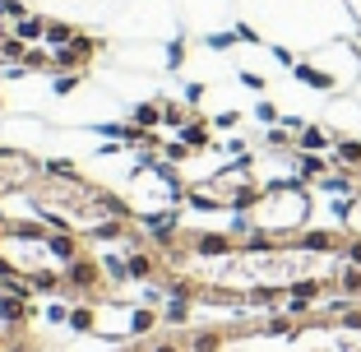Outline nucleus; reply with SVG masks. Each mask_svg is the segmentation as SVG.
<instances>
[{
    "label": "nucleus",
    "instance_id": "obj_1",
    "mask_svg": "<svg viewBox=\"0 0 361 352\" xmlns=\"http://www.w3.org/2000/svg\"><path fill=\"white\" fill-rule=\"evenodd\" d=\"M250 214V227L259 236H274V241H292L297 232L310 227V214H315V200L301 181H274L259 190V200L245 209Z\"/></svg>",
    "mask_w": 361,
    "mask_h": 352
},
{
    "label": "nucleus",
    "instance_id": "obj_2",
    "mask_svg": "<svg viewBox=\"0 0 361 352\" xmlns=\"http://www.w3.org/2000/svg\"><path fill=\"white\" fill-rule=\"evenodd\" d=\"M292 75L315 93H352L361 79V47L348 37H324L315 51H306V61L292 65Z\"/></svg>",
    "mask_w": 361,
    "mask_h": 352
},
{
    "label": "nucleus",
    "instance_id": "obj_3",
    "mask_svg": "<svg viewBox=\"0 0 361 352\" xmlns=\"http://www.w3.org/2000/svg\"><path fill=\"white\" fill-rule=\"evenodd\" d=\"M180 200H185V186L176 181V171H171L167 162H144L126 186V204L135 209V214H144V218L167 214V209H176Z\"/></svg>",
    "mask_w": 361,
    "mask_h": 352
},
{
    "label": "nucleus",
    "instance_id": "obj_4",
    "mask_svg": "<svg viewBox=\"0 0 361 352\" xmlns=\"http://www.w3.org/2000/svg\"><path fill=\"white\" fill-rule=\"evenodd\" d=\"M61 274H65V292H70V297H102L106 283H111L102 260H93V255H75Z\"/></svg>",
    "mask_w": 361,
    "mask_h": 352
},
{
    "label": "nucleus",
    "instance_id": "obj_5",
    "mask_svg": "<svg viewBox=\"0 0 361 352\" xmlns=\"http://www.w3.org/2000/svg\"><path fill=\"white\" fill-rule=\"evenodd\" d=\"M324 126L334 139H361V97L357 93H334L324 107Z\"/></svg>",
    "mask_w": 361,
    "mask_h": 352
},
{
    "label": "nucleus",
    "instance_id": "obj_6",
    "mask_svg": "<svg viewBox=\"0 0 361 352\" xmlns=\"http://www.w3.org/2000/svg\"><path fill=\"white\" fill-rule=\"evenodd\" d=\"M334 149V130L319 121V126H301L297 135V153H329Z\"/></svg>",
    "mask_w": 361,
    "mask_h": 352
},
{
    "label": "nucleus",
    "instance_id": "obj_7",
    "mask_svg": "<svg viewBox=\"0 0 361 352\" xmlns=\"http://www.w3.org/2000/svg\"><path fill=\"white\" fill-rule=\"evenodd\" d=\"M180 144H190V149H209V144H213V126H209V121H200V116H190L185 126H180Z\"/></svg>",
    "mask_w": 361,
    "mask_h": 352
},
{
    "label": "nucleus",
    "instance_id": "obj_8",
    "mask_svg": "<svg viewBox=\"0 0 361 352\" xmlns=\"http://www.w3.org/2000/svg\"><path fill=\"white\" fill-rule=\"evenodd\" d=\"M227 339H232L227 329H200V334H190V343H185V348H190V352H223Z\"/></svg>",
    "mask_w": 361,
    "mask_h": 352
},
{
    "label": "nucleus",
    "instance_id": "obj_9",
    "mask_svg": "<svg viewBox=\"0 0 361 352\" xmlns=\"http://www.w3.org/2000/svg\"><path fill=\"white\" fill-rule=\"evenodd\" d=\"M126 265H130V278H139V283L158 278V255L153 250H135V255H126Z\"/></svg>",
    "mask_w": 361,
    "mask_h": 352
},
{
    "label": "nucleus",
    "instance_id": "obj_10",
    "mask_svg": "<svg viewBox=\"0 0 361 352\" xmlns=\"http://www.w3.org/2000/svg\"><path fill=\"white\" fill-rule=\"evenodd\" d=\"M338 227H343L348 236H361V195L343 200V209H338Z\"/></svg>",
    "mask_w": 361,
    "mask_h": 352
},
{
    "label": "nucleus",
    "instance_id": "obj_11",
    "mask_svg": "<svg viewBox=\"0 0 361 352\" xmlns=\"http://www.w3.org/2000/svg\"><path fill=\"white\" fill-rule=\"evenodd\" d=\"M14 37H23V42H37V37H47V19H37V14H23V19L14 23Z\"/></svg>",
    "mask_w": 361,
    "mask_h": 352
},
{
    "label": "nucleus",
    "instance_id": "obj_12",
    "mask_svg": "<svg viewBox=\"0 0 361 352\" xmlns=\"http://www.w3.org/2000/svg\"><path fill=\"white\" fill-rule=\"evenodd\" d=\"M135 126H144V130L162 126V102H144V107H135Z\"/></svg>",
    "mask_w": 361,
    "mask_h": 352
},
{
    "label": "nucleus",
    "instance_id": "obj_13",
    "mask_svg": "<svg viewBox=\"0 0 361 352\" xmlns=\"http://www.w3.org/2000/svg\"><path fill=\"white\" fill-rule=\"evenodd\" d=\"M255 116L264 121V126H278V121H283V116H278V107H274V102H259V107H255Z\"/></svg>",
    "mask_w": 361,
    "mask_h": 352
},
{
    "label": "nucleus",
    "instance_id": "obj_14",
    "mask_svg": "<svg viewBox=\"0 0 361 352\" xmlns=\"http://www.w3.org/2000/svg\"><path fill=\"white\" fill-rule=\"evenodd\" d=\"M343 10H348V19L361 28V0H343Z\"/></svg>",
    "mask_w": 361,
    "mask_h": 352
},
{
    "label": "nucleus",
    "instance_id": "obj_15",
    "mask_svg": "<svg viewBox=\"0 0 361 352\" xmlns=\"http://www.w3.org/2000/svg\"><path fill=\"white\" fill-rule=\"evenodd\" d=\"M236 121H241V116H236V111H223V116L213 121V126H218V130H232V126H236Z\"/></svg>",
    "mask_w": 361,
    "mask_h": 352
},
{
    "label": "nucleus",
    "instance_id": "obj_16",
    "mask_svg": "<svg viewBox=\"0 0 361 352\" xmlns=\"http://www.w3.org/2000/svg\"><path fill=\"white\" fill-rule=\"evenodd\" d=\"M352 93H357V97H361V79H357V88H352Z\"/></svg>",
    "mask_w": 361,
    "mask_h": 352
},
{
    "label": "nucleus",
    "instance_id": "obj_17",
    "mask_svg": "<svg viewBox=\"0 0 361 352\" xmlns=\"http://www.w3.org/2000/svg\"><path fill=\"white\" fill-rule=\"evenodd\" d=\"M357 195H361V171H357Z\"/></svg>",
    "mask_w": 361,
    "mask_h": 352
},
{
    "label": "nucleus",
    "instance_id": "obj_18",
    "mask_svg": "<svg viewBox=\"0 0 361 352\" xmlns=\"http://www.w3.org/2000/svg\"><path fill=\"white\" fill-rule=\"evenodd\" d=\"M357 47H361V42H357Z\"/></svg>",
    "mask_w": 361,
    "mask_h": 352
}]
</instances>
